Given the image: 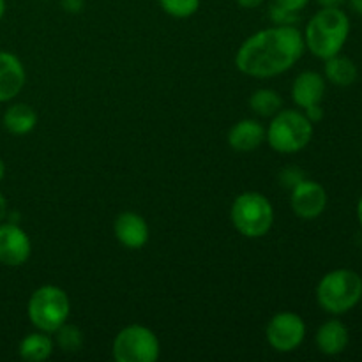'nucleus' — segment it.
I'll use <instances>...</instances> for the list:
<instances>
[{
	"label": "nucleus",
	"mask_w": 362,
	"mask_h": 362,
	"mask_svg": "<svg viewBox=\"0 0 362 362\" xmlns=\"http://www.w3.org/2000/svg\"><path fill=\"white\" fill-rule=\"evenodd\" d=\"M304 49V35L296 25H274L258 30L240 45L235 66L246 76L272 78L292 69Z\"/></svg>",
	"instance_id": "obj_1"
},
{
	"label": "nucleus",
	"mask_w": 362,
	"mask_h": 362,
	"mask_svg": "<svg viewBox=\"0 0 362 362\" xmlns=\"http://www.w3.org/2000/svg\"><path fill=\"white\" fill-rule=\"evenodd\" d=\"M350 20L341 7H322L311 16L304 30V45L322 60L338 55L346 45Z\"/></svg>",
	"instance_id": "obj_2"
},
{
	"label": "nucleus",
	"mask_w": 362,
	"mask_h": 362,
	"mask_svg": "<svg viewBox=\"0 0 362 362\" xmlns=\"http://www.w3.org/2000/svg\"><path fill=\"white\" fill-rule=\"evenodd\" d=\"M362 299V278L352 269L327 272L317 286V303L331 315L352 311Z\"/></svg>",
	"instance_id": "obj_3"
},
{
	"label": "nucleus",
	"mask_w": 362,
	"mask_h": 362,
	"mask_svg": "<svg viewBox=\"0 0 362 362\" xmlns=\"http://www.w3.org/2000/svg\"><path fill=\"white\" fill-rule=\"evenodd\" d=\"M313 138V122L297 110H279L265 129V140L279 154H296Z\"/></svg>",
	"instance_id": "obj_4"
},
{
	"label": "nucleus",
	"mask_w": 362,
	"mask_h": 362,
	"mask_svg": "<svg viewBox=\"0 0 362 362\" xmlns=\"http://www.w3.org/2000/svg\"><path fill=\"white\" fill-rule=\"evenodd\" d=\"M232 225L240 235L247 239H260L267 235L274 223V207L262 193L246 191L233 200L230 209Z\"/></svg>",
	"instance_id": "obj_5"
},
{
	"label": "nucleus",
	"mask_w": 362,
	"mask_h": 362,
	"mask_svg": "<svg viewBox=\"0 0 362 362\" xmlns=\"http://www.w3.org/2000/svg\"><path fill=\"white\" fill-rule=\"evenodd\" d=\"M71 313V300L60 286L42 285L34 290L27 304V315L30 324L37 331L53 334L62 324H66Z\"/></svg>",
	"instance_id": "obj_6"
},
{
	"label": "nucleus",
	"mask_w": 362,
	"mask_h": 362,
	"mask_svg": "<svg viewBox=\"0 0 362 362\" xmlns=\"http://www.w3.org/2000/svg\"><path fill=\"white\" fill-rule=\"evenodd\" d=\"M112 354L117 362H156L161 356V345L154 331L131 324L115 336Z\"/></svg>",
	"instance_id": "obj_7"
},
{
	"label": "nucleus",
	"mask_w": 362,
	"mask_h": 362,
	"mask_svg": "<svg viewBox=\"0 0 362 362\" xmlns=\"http://www.w3.org/2000/svg\"><path fill=\"white\" fill-rule=\"evenodd\" d=\"M265 338L276 352L290 354L303 345L306 338V324L293 311H281L269 320Z\"/></svg>",
	"instance_id": "obj_8"
},
{
	"label": "nucleus",
	"mask_w": 362,
	"mask_h": 362,
	"mask_svg": "<svg viewBox=\"0 0 362 362\" xmlns=\"http://www.w3.org/2000/svg\"><path fill=\"white\" fill-rule=\"evenodd\" d=\"M32 253L30 237L14 221L0 223V264L21 267Z\"/></svg>",
	"instance_id": "obj_9"
},
{
	"label": "nucleus",
	"mask_w": 362,
	"mask_h": 362,
	"mask_svg": "<svg viewBox=\"0 0 362 362\" xmlns=\"http://www.w3.org/2000/svg\"><path fill=\"white\" fill-rule=\"evenodd\" d=\"M290 205H292V211L297 218L308 219V221L317 219L327 207V191L322 184L304 179L303 182L292 187Z\"/></svg>",
	"instance_id": "obj_10"
},
{
	"label": "nucleus",
	"mask_w": 362,
	"mask_h": 362,
	"mask_svg": "<svg viewBox=\"0 0 362 362\" xmlns=\"http://www.w3.org/2000/svg\"><path fill=\"white\" fill-rule=\"evenodd\" d=\"M113 232H115L117 240L127 250L144 247L151 235L147 221L136 212H120L113 223Z\"/></svg>",
	"instance_id": "obj_11"
},
{
	"label": "nucleus",
	"mask_w": 362,
	"mask_h": 362,
	"mask_svg": "<svg viewBox=\"0 0 362 362\" xmlns=\"http://www.w3.org/2000/svg\"><path fill=\"white\" fill-rule=\"evenodd\" d=\"M27 73L14 53L0 49V103H7L16 98L25 87Z\"/></svg>",
	"instance_id": "obj_12"
},
{
	"label": "nucleus",
	"mask_w": 362,
	"mask_h": 362,
	"mask_svg": "<svg viewBox=\"0 0 362 362\" xmlns=\"http://www.w3.org/2000/svg\"><path fill=\"white\" fill-rule=\"evenodd\" d=\"M325 95V78L317 71H304L293 80L292 99L299 108L320 105Z\"/></svg>",
	"instance_id": "obj_13"
},
{
	"label": "nucleus",
	"mask_w": 362,
	"mask_h": 362,
	"mask_svg": "<svg viewBox=\"0 0 362 362\" xmlns=\"http://www.w3.org/2000/svg\"><path fill=\"white\" fill-rule=\"evenodd\" d=\"M265 141V127L255 119H244L228 131V144L237 152H253Z\"/></svg>",
	"instance_id": "obj_14"
},
{
	"label": "nucleus",
	"mask_w": 362,
	"mask_h": 362,
	"mask_svg": "<svg viewBox=\"0 0 362 362\" xmlns=\"http://www.w3.org/2000/svg\"><path fill=\"white\" fill-rule=\"evenodd\" d=\"M315 341H317L318 350H320L324 356L334 357L339 356L346 350L350 341V334L346 325L341 320H327L325 324H322L318 327L317 336H315Z\"/></svg>",
	"instance_id": "obj_15"
},
{
	"label": "nucleus",
	"mask_w": 362,
	"mask_h": 362,
	"mask_svg": "<svg viewBox=\"0 0 362 362\" xmlns=\"http://www.w3.org/2000/svg\"><path fill=\"white\" fill-rule=\"evenodd\" d=\"M2 124L7 133L14 134V136H25L34 131L35 124H37V113L25 103H16L4 112Z\"/></svg>",
	"instance_id": "obj_16"
},
{
	"label": "nucleus",
	"mask_w": 362,
	"mask_h": 362,
	"mask_svg": "<svg viewBox=\"0 0 362 362\" xmlns=\"http://www.w3.org/2000/svg\"><path fill=\"white\" fill-rule=\"evenodd\" d=\"M18 354L27 362H45L53 354V339L48 332H32L25 336L18 345Z\"/></svg>",
	"instance_id": "obj_17"
},
{
	"label": "nucleus",
	"mask_w": 362,
	"mask_h": 362,
	"mask_svg": "<svg viewBox=\"0 0 362 362\" xmlns=\"http://www.w3.org/2000/svg\"><path fill=\"white\" fill-rule=\"evenodd\" d=\"M359 71H357L356 62L349 57L334 55L325 60V80L331 81L332 85L338 87H350L357 81Z\"/></svg>",
	"instance_id": "obj_18"
},
{
	"label": "nucleus",
	"mask_w": 362,
	"mask_h": 362,
	"mask_svg": "<svg viewBox=\"0 0 362 362\" xmlns=\"http://www.w3.org/2000/svg\"><path fill=\"white\" fill-rule=\"evenodd\" d=\"M250 106L257 115L260 117H274L281 110L283 99L272 88H258L250 98Z\"/></svg>",
	"instance_id": "obj_19"
},
{
	"label": "nucleus",
	"mask_w": 362,
	"mask_h": 362,
	"mask_svg": "<svg viewBox=\"0 0 362 362\" xmlns=\"http://www.w3.org/2000/svg\"><path fill=\"white\" fill-rule=\"evenodd\" d=\"M55 341L62 352L74 354L83 346V332L80 327L66 322L55 331Z\"/></svg>",
	"instance_id": "obj_20"
},
{
	"label": "nucleus",
	"mask_w": 362,
	"mask_h": 362,
	"mask_svg": "<svg viewBox=\"0 0 362 362\" xmlns=\"http://www.w3.org/2000/svg\"><path fill=\"white\" fill-rule=\"evenodd\" d=\"M159 6L173 18H189L200 7V0H159Z\"/></svg>",
	"instance_id": "obj_21"
},
{
	"label": "nucleus",
	"mask_w": 362,
	"mask_h": 362,
	"mask_svg": "<svg viewBox=\"0 0 362 362\" xmlns=\"http://www.w3.org/2000/svg\"><path fill=\"white\" fill-rule=\"evenodd\" d=\"M269 16H271L272 23L281 25V27H285V25H296L300 18L297 11H290L276 2H272L271 9H269Z\"/></svg>",
	"instance_id": "obj_22"
},
{
	"label": "nucleus",
	"mask_w": 362,
	"mask_h": 362,
	"mask_svg": "<svg viewBox=\"0 0 362 362\" xmlns=\"http://www.w3.org/2000/svg\"><path fill=\"white\" fill-rule=\"evenodd\" d=\"M304 179H306V175H304L303 170L297 168V166H290V168H285L279 173V182L285 187H288V189L296 187L297 184L303 182Z\"/></svg>",
	"instance_id": "obj_23"
},
{
	"label": "nucleus",
	"mask_w": 362,
	"mask_h": 362,
	"mask_svg": "<svg viewBox=\"0 0 362 362\" xmlns=\"http://www.w3.org/2000/svg\"><path fill=\"white\" fill-rule=\"evenodd\" d=\"M274 2L279 4V6L286 7V9L300 13V11L308 6V2H310V0H274Z\"/></svg>",
	"instance_id": "obj_24"
},
{
	"label": "nucleus",
	"mask_w": 362,
	"mask_h": 362,
	"mask_svg": "<svg viewBox=\"0 0 362 362\" xmlns=\"http://www.w3.org/2000/svg\"><path fill=\"white\" fill-rule=\"evenodd\" d=\"M304 115H306L313 124L320 122L322 117H324V110H322L320 105H315V106H310V108L304 110Z\"/></svg>",
	"instance_id": "obj_25"
},
{
	"label": "nucleus",
	"mask_w": 362,
	"mask_h": 362,
	"mask_svg": "<svg viewBox=\"0 0 362 362\" xmlns=\"http://www.w3.org/2000/svg\"><path fill=\"white\" fill-rule=\"evenodd\" d=\"M85 6V0H62V7L67 11V13H81Z\"/></svg>",
	"instance_id": "obj_26"
},
{
	"label": "nucleus",
	"mask_w": 362,
	"mask_h": 362,
	"mask_svg": "<svg viewBox=\"0 0 362 362\" xmlns=\"http://www.w3.org/2000/svg\"><path fill=\"white\" fill-rule=\"evenodd\" d=\"M7 216H9V205H7L6 197H4V194L0 193V223L6 221Z\"/></svg>",
	"instance_id": "obj_27"
},
{
	"label": "nucleus",
	"mask_w": 362,
	"mask_h": 362,
	"mask_svg": "<svg viewBox=\"0 0 362 362\" xmlns=\"http://www.w3.org/2000/svg\"><path fill=\"white\" fill-rule=\"evenodd\" d=\"M235 2L240 7H244V9H257V7H260L264 4V0H235Z\"/></svg>",
	"instance_id": "obj_28"
},
{
	"label": "nucleus",
	"mask_w": 362,
	"mask_h": 362,
	"mask_svg": "<svg viewBox=\"0 0 362 362\" xmlns=\"http://www.w3.org/2000/svg\"><path fill=\"white\" fill-rule=\"evenodd\" d=\"M320 7H341L346 0H317Z\"/></svg>",
	"instance_id": "obj_29"
},
{
	"label": "nucleus",
	"mask_w": 362,
	"mask_h": 362,
	"mask_svg": "<svg viewBox=\"0 0 362 362\" xmlns=\"http://www.w3.org/2000/svg\"><path fill=\"white\" fill-rule=\"evenodd\" d=\"M349 2H350V6H352V9L362 16V0H349Z\"/></svg>",
	"instance_id": "obj_30"
},
{
	"label": "nucleus",
	"mask_w": 362,
	"mask_h": 362,
	"mask_svg": "<svg viewBox=\"0 0 362 362\" xmlns=\"http://www.w3.org/2000/svg\"><path fill=\"white\" fill-rule=\"evenodd\" d=\"M357 219H359L361 228H362V197L359 198V204H357Z\"/></svg>",
	"instance_id": "obj_31"
},
{
	"label": "nucleus",
	"mask_w": 362,
	"mask_h": 362,
	"mask_svg": "<svg viewBox=\"0 0 362 362\" xmlns=\"http://www.w3.org/2000/svg\"><path fill=\"white\" fill-rule=\"evenodd\" d=\"M4 177H6V165H4V161L0 159V182L4 180Z\"/></svg>",
	"instance_id": "obj_32"
},
{
	"label": "nucleus",
	"mask_w": 362,
	"mask_h": 362,
	"mask_svg": "<svg viewBox=\"0 0 362 362\" xmlns=\"http://www.w3.org/2000/svg\"><path fill=\"white\" fill-rule=\"evenodd\" d=\"M4 14H6V0H0V21H2Z\"/></svg>",
	"instance_id": "obj_33"
}]
</instances>
